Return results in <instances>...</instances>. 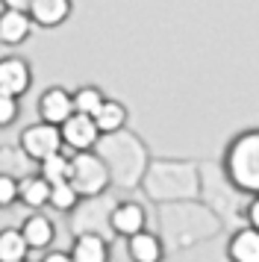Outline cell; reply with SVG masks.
<instances>
[{"instance_id": "obj_4", "label": "cell", "mask_w": 259, "mask_h": 262, "mask_svg": "<svg viewBox=\"0 0 259 262\" xmlns=\"http://www.w3.org/2000/svg\"><path fill=\"white\" fill-rule=\"evenodd\" d=\"M18 144H21V150L33 162H41L45 156L56 154V150H65L59 124H50V121H41V118L35 124H30V127H24L21 136H18Z\"/></svg>"}, {"instance_id": "obj_2", "label": "cell", "mask_w": 259, "mask_h": 262, "mask_svg": "<svg viewBox=\"0 0 259 262\" xmlns=\"http://www.w3.org/2000/svg\"><path fill=\"white\" fill-rule=\"evenodd\" d=\"M224 174L239 191L259 194V130H245L230 142Z\"/></svg>"}, {"instance_id": "obj_9", "label": "cell", "mask_w": 259, "mask_h": 262, "mask_svg": "<svg viewBox=\"0 0 259 262\" xmlns=\"http://www.w3.org/2000/svg\"><path fill=\"white\" fill-rule=\"evenodd\" d=\"M33 30H35V24L27 9H6V6L0 9V45L3 48L24 45Z\"/></svg>"}, {"instance_id": "obj_7", "label": "cell", "mask_w": 259, "mask_h": 262, "mask_svg": "<svg viewBox=\"0 0 259 262\" xmlns=\"http://www.w3.org/2000/svg\"><path fill=\"white\" fill-rule=\"evenodd\" d=\"M109 227L112 233L121 238H130L133 233H139L147 227V212L144 206L136 201H121V203H112V212H109Z\"/></svg>"}, {"instance_id": "obj_23", "label": "cell", "mask_w": 259, "mask_h": 262, "mask_svg": "<svg viewBox=\"0 0 259 262\" xmlns=\"http://www.w3.org/2000/svg\"><path fill=\"white\" fill-rule=\"evenodd\" d=\"M15 203H18V177L0 174V209H9Z\"/></svg>"}, {"instance_id": "obj_15", "label": "cell", "mask_w": 259, "mask_h": 262, "mask_svg": "<svg viewBox=\"0 0 259 262\" xmlns=\"http://www.w3.org/2000/svg\"><path fill=\"white\" fill-rule=\"evenodd\" d=\"M227 256L233 262H259V230L256 227H242L235 230L230 245H227Z\"/></svg>"}, {"instance_id": "obj_20", "label": "cell", "mask_w": 259, "mask_h": 262, "mask_svg": "<svg viewBox=\"0 0 259 262\" xmlns=\"http://www.w3.org/2000/svg\"><path fill=\"white\" fill-rule=\"evenodd\" d=\"M35 171L47 180V183H59V180H71V156L65 150L45 156L41 162H35Z\"/></svg>"}, {"instance_id": "obj_18", "label": "cell", "mask_w": 259, "mask_h": 262, "mask_svg": "<svg viewBox=\"0 0 259 262\" xmlns=\"http://www.w3.org/2000/svg\"><path fill=\"white\" fill-rule=\"evenodd\" d=\"M35 168V162L21 150V144H0V174L24 177Z\"/></svg>"}, {"instance_id": "obj_3", "label": "cell", "mask_w": 259, "mask_h": 262, "mask_svg": "<svg viewBox=\"0 0 259 262\" xmlns=\"http://www.w3.org/2000/svg\"><path fill=\"white\" fill-rule=\"evenodd\" d=\"M71 183L74 189L80 191V198H94V194H103L112 186V174L109 165L103 162V156L97 150H77L71 156Z\"/></svg>"}, {"instance_id": "obj_24", "label": "cell", "mask_w": 259, "mask_h": 262, "mask_svg": "<svg viewBox=\"0 0 259 262\" xmlns=\"http://www.w3.org/2000/svg\"><path fill=\"white\" fill-rule=\"evenodd\" d=\"M41 262H74L71 259V250H41Z\"/></svg>"}, {"instance_id": "obj_8", "label": "cell", "mask_w": 259, "mask_h": 262, "mask_svg": "<svg viewBox=\"0 0 259 262\" xmlns=\"http://www.w3.org/2000/svg\"><path fill=\"white\" fill-rule=\"evenodd\" d=\"M38 118L41 121H50V124H62L74 112V92L62 89V85H50L38 95Z\"/></svg>"}, {"instance_id": "obj_5", "label": "cell", "mask_w": 259, "mask_h": 262, "mask_svg": "<svg viewBox=\"0 0 259 262\" xmlns=\"http://www.w3.org/2000/svg\"><path fill=\"white\" fill-rule=\"evenodd\" d=\"M59 130H62V142H65V147L71 154L92 150L94 144L100 142V130H97L94 118L85 115V112H71L68 118L59 124Z\"/></svg>"}, {"instance_id": "obj_21", "label": "cell", "mask_w": 259, "mask_h": 262, "mask_svg": "<svg viewBox=\"0 0 259 262\" xmlns=\"http://www.w3.org/2000/svg\"><path fill=\"white\" fill-rule=\"evenodd\" d=\"M106 100V95L97 89V85H80L74 92V112H85V115H94L100 103Z\"/></svg>"}, {"instance_id": "obj_25", "label": "cell", "mask_w": 259, "mask_h": 262, "mask_svg": "<svg viewBox=\"0 0 259 262\" xmlns=\"http://www.w3.org/2000/svg\"><path fill=\"white\" fill-rule=\"evenodd\" d=\"M247 224L259 230V194H253V201L247 206Z\"/></svg>"}, {"instance_id": "obj_11", "label": "cell", "mask_w": 259, "mask_h": 262, "mask_svg": "<svg viewBox=\"0 0 259 262\" xmlns=\"http://www.w3.org/2000/svg\"><path fill=\"white\" fill-rule=\"evenodd\" d=\"M71 259L74 262H106L109 259V242L103 233H74V245H71Z\"/></svg>"}, {"instance_id": "obj_1", "label": "cell", "mask_w": 259, "mask_h": 262, "mask_svg": "<svg viewBox=\"0 0 259 262\" xmlns=\"http://www.w3.org/2000/svg\"><path fill=\"white\" fill-rule=\"evenodd\" d=\"M94 150L103 156V162L109 165L112 183L133 186V183H139V180L144 177V171H147L144 147H141L133 136H127L124 130L100 136V142L94 144Z\"/></svg>"}, {"instance_id": "obj_16", "label": "cell", "mask_w": 259, "mask_h": 262, "mask_svg": "<svg viewBox=\"0 0 259 262\" xmlns=\"http://www.w3.org/2000/svg\"><path fill=\"white\" fill-rule=\"evenodd\" d=\"M94 124H97V130H100V136H106V133H118L127 127L130 121V112L127 106L121 103V100H112V97H106L103 103H100V109L92 115Z\"/></svg>"}, {"instance_id": "obj_10", "label": "cell", "mask_w": 259, "mask_h": 262, "mask_svg": "<svg viewBox=\"0 0 259 262\" xmlns=\"http://www.w3.org/2000/svg\"><path fill=\"white\" fill-rule=\"evenodd\" d=\"M71 9L74 3L71 0H30V18H33L35 27L41 30H56L71 18Z\"/></svg>"}, {"instance_id": "obj_22", "label": "cell", "mask_w": 259, "mask_h": 262, "mask_svg": "<svg viewBox=\"0 0 259 262\" xmlns=\"http://www.w3.org/2000/svg\"><path fill=\"white\" fill-rule=\"evenodd\" d=\"M18 115H21V97L0 92V130L12 127L18 121Z\"/></svg>"}, {"instance_id": "obj_14", "label": "cell", "mask_w": 259, "mask_h": 262, "mask_svg": "<svg viewBox=\"0 0 259 262\" xmlns=\"http://www.w3.org/2000/svg\"><path fill=\"white\" fill-rule=\"evenodd\" d=\"M21 233L27 238V245L33 253H41L53 245V238H56V227L53 221L47 218V215H27L21 224Z\"/></svg>"}, {"instance_id": "obj_26", "label": "cell", "mask_w": 259, "mask_h": 262, "mask_svg": "<svg viewBox=\"0 0 259 262\" xmlns=\"http://www.w3.org/2000/svg\"><path fill=\"white\" fill-rule=\"evenodd\" d=\"M0 6H6V9H30V0H0Z\"/></svg>"}, {"instance_id": "obj_6", "label": "cell", "mask_w": 259, "mask_h": 262, "mask_svg": "<svg viewBox=\"0 0 259 262\" xmlns=\"http://www.w3.org/2000/svg\"><path fill=\"white\" fill-rule=\"evenodd\" d=\"M33 85V68L21 56H0V92L24 97Z\"/></svg>"}, {"instance_id": "obj_13", "label": "cell", "mask_w": 259, "mask_h": 262, "mask_svg": "<svg viewBox=\"0 0 259 262\" xmlns=\"http://www.w3.org/2000/svg\"><path fill=\"white\" fill-rule=\"evenodd\" d=\"M127 253L133 262H159L165 256V245L156 233H150L144 227V230H139L127 238Z\"/></svg>"}, {"instance_id": "obj_17", "label": "cell", "mask_w": 259, "mask_h": 262, "mask_svg": "<svg viewBox=\"0 0 259 262\" xmlns=\"http://www.w3.org/2000/svg\"><path fill=\"white\" fill-rule=\"evenodd\" d=\"M33 250L24 238L21 227H3L0 230V262H24Z\"/></svg>"}, {"instance_id": "obj_12", "label": "cell", "mask_w": 259, "mask_h": 262, "mask_svg": "<svg viewBox=\"0 0 259 262\" xmlns=\"http://www.w3.org/2000/svg\"><path fill=\"white\" fill-rule=\"evenodd\" d=\"M47 201H50V183L38 171L18 177V203H24L27 209H45Z\"/></svg>"}, {"instance_id": "obj_19", "label": "cell", "mask_w": 259, "mask_h": 262, "mask_svg": "<svg viewBox=\"0 0 259 262\" xmlns=\"http://www.w3.org/2000/svg\"><path fill=\"white\" fill-rule=\"evenodd\" d=\"M80 191L74 189V183L71 180H59V183H50V201H47V206L50 209H56V212L62 215H71L74 209H77V203H80Z\"/></svg>"}]
</instances>
